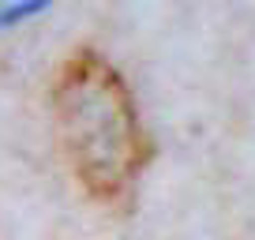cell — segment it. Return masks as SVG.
<instances>
[{
  "mask_svg": "<svg viewBox=\"0 0 255 240\" xmlns=\"http://www.w3.org/2000/svg\"><path fill=\"white\" fill-rule=\"evenodd\" d=\"M56 135L75 180L98 203H124L146 165V131L135 98L105 56L75 53L53 87Z\"/></svg>",
  "mask_w": 255,
  "mask_h": 240,
  "instance_id": "1",
  "label": "cell"
}]
</instances>
